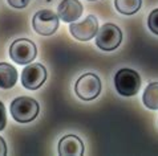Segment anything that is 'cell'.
Wrapping results in <instances>:
<instances>
[{"instance_id":"277c9868","label":"cell","mask_w":158,"mask_h":156,"mask_svg":"<svg viewBox=\"0 0 158 156\" xmlns=\"http://www.w3.org/2000/svg\"><path fill=\"white\" fill-rule=\"evenodd\" d=\"M76 95L82 101H93L101 93V81L94 73H85L74 85Z\"/></svg>"},{"instance_id":"9c48e42d","label":"cell","mask_w":158,"mask_h":156,"mask_svg":"<svg viewBox=\"0 0 158 156\" xmlns=\"http://www.w3.org/2000/svg\"><path fill=\"white\" fill-rule=\"evenodd\" d=\"M82 15V4L78 0H63L59 6L57 16L64 23H74Z\"/></svg>"},{"instance_id":"7a4b0ae2","label":"cell","mask_w":158,"mask_h":156,"mask_svg":"<svg viewBox=\"0 0 158 156\" xmlns=\"http://www.w3.org/2000/svg\"><path fill=\"white\" fill-rule=\"evenodd\" d=\"M114 86L120 95L131 97L138 93L141 88V78L138 73L131 69H121L114 76Z\"/></svg>"},{"instance_id":"5b68a950","label":"cell","mask_w":158,"mask_h":156,"mask_svg":"<svg viewBox=\"0 0 158 156\" xmlns=\"http://www.w3.org/2000/svg\"><path fill=\"white\" fill-rule=\"evenodd\" d=\"M37 49L33 41L28 38H17L11 44L10 57L19 65H28L36 58Z\"/></svg>"},{"instance_id":"ba28073f","label":"cell","mask_w":158,"mask_h":156,"mask_svg":"<svg viewBox=\"0 0 158 156\" xmlns=\"http://www.w3.org/2000/svg\"><path fill=\"white\" fill-rule=\"evenodd\" d=\"M47 80V69L41 64H31L25 66L21 74V84L28 90H37Z\"/></svg>"},{"instance_id":"30bf717a","label":"cell","mask_w":158,"mask_h":156,"mask_svg":"<svg viewBox=\"0 0 158 156\" xmlns=\"http://www.w3.org/2000/svg\"><path fill=\"white\" fill-rule=\"evenodd\" d=\"M84 154L82 140L76 135H65L59 143V155L61 156H80Z\"/></svg>"},{"instance_id":"8992f818","label":"cell","mask_w":158,"mask_h":156,"mask_svg":"<svg viewBox=\"0 0 158 156\" xmlns=\"http://www.w3.org/2000/svg\"><path fill=\"white\" fill-rule=\"evenodd\" d=\"M32 25L36 33L41 36H51L59 28V16L51 10H41L35 14Z\"/></svg>"},{"instance_id":"6da1fadb","label":"cell","mask_w":158,"mask_h":156,"mask_svg":"<svg viewBox=\"0 0 158 156\" xmlns=\"http://www.w3.org/2000/svg\"><path fill=\"white\" fill-rule=\"evenodd\" d=\"M11 115L19 123H29L39 115L40 106L31 97H19L11 102Z\"/></svg>"},{"instance_id":"9a60e30c","label":"cell","mask_w":158,"mask_h":156,"mask_svg":"<svg viewBox=\"0 0 158 156\" xmlns=\"http://www.w3.org/2000/svg\"><path fill=\"white\" fill-rule=\"evenodd\" d=\"M7 124V114H6V107L3 102H0V131H3Z\"/></svg>"},{"instance_id":"5bb4252c","label":"cell","mask_w":158,"mask_h":156,"mask_svg":"<svg viewBox=\"0 0 158 156\" xmlns=\"http://www.w3.org/2000/svg\"><path fill=\"white\" fill-rule=\"evenodd\" d=\"M148 27L153 33L158 36V8L150 12L148 17Z\"/></svg>"},{"instance_id":"e0dca14e","label":"cell","mask_w":158,"mask_h":156,"mask_svg":"<svg viewBox=\"0 0 158 156\" xmlns=\"http://www.w3.org/2000/svg\"><path fill=\"white\" fill-rule=\"evenodd\" d=\"M7 155V144H6V140L0 136V156H4Z\"/></svg>"},{"instance_id":"3957f363","label":"cell","mask_w":158,"mask_h":156,"mask_svg":"<svg viewBox=\"0 0 158 156\" xmlns=\"http://www.w3.org/2000/svg\"><path fill=\"white\" fill-rule=\"evenodd\" d=\"M122 41V32L117 25L112 23L104 24L98 28V32L96 34V45L101 50L112 52L120 46Z\"/></svg>"},{"instance_id":"8fae6325","label":"cell","mask_w":158,"mask_h":156,"mask_svg":"<svg viewBox=\"0 0 158 156\" xmlns=\"http://www.w3.org/2000/svg\"><path fill=\"white\" fill-rule=\"evenodd\" d=\"M17 82V72L11 64L0 62V88L11 89Z\"/></svg>"},{"instance_id":"4fadbf2b","label":"cell","mask_w":158,"mask_h":156,"mask_svg":"<svg viewBox=\"0 0 158 156\" xmlns=\"http://www.w3.org/2000/svg\"><path fill=\"white\" fill-rule=\"evenodd\" d=\"M142 6V0H114L116 10L122 15H134L139 11Z\"/></svg>"},{"instance_id":"52a82bcc","label":"cell","mask_w":158,"mask_h":156,"mask_svg":"<svg viewBox=\"0 0 158 156\" xmlns=\"http://www.w3.org/2000/svg\"><path fill=\"white\" fill-rule=\"evenodd\" d=\"M69 32L78 41H89L98 32V21L94 15H89L81 23H71Z\"/></svg>"},{"instance_id":"7c38bea8","label":"cell","mask_w":158,"mask_h":156,"mask_svg":"<svg viewBox=\"0 0 158 156\" xmlns=\"http://www.w3.org/2000/svg\"><path fill=\"white\" fill-rule=\"evenodd\" d=\"M143 105L150 110H158V82H152L148 85L142 95Z\"/></svg>"},{"instance_id":"2e32d148","label":"cell","mask_w":158,"mask_h":156,"mask_svg":"<svg viewBox=\"0 0 158 156\" xmlns=\"http://www.w3.org/2000/svg\"><path fill=\"white\" fill-rule=\"evenodd\" d=\"M7 2H8V4H10L11 7L21 10V8H25L28 6L31 0H7Z\"/></svg>"}]
</instances>
